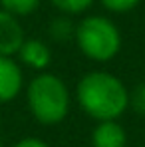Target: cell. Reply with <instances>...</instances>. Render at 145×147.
Instances as JSON below:
<instances>
[{"label":"cell","mask_w":145,"mask_h":147,"mask_svg":"<svg viewBox=\"0 0 145 147\" xmlns=\"http://www.w3.org/2000/svg\"><path fill=\"white\" fill-rule=\"evenodd\" d=\"M42 0H0V6L4 12L20 18V16H30L32 12L38 10Z\"/></svg>","instance_id":"obj_8"},{"label":"cell","mask_w":145,"mask_h":147,"mask_svg":"<svg viewBox=\"0 0 145 147\" xmlns=\"http://www.w3.org/2000/svg\"><path fill=\"white\" fill-rule=\"evenodd\" d=\"M12 147H50V145L40 137H24V139L16 141Z\"/></svg>","instance_id":"obj_13"},{"label":"cell","mask_w":145,"mask_h":147,"mask_svg":"<svg viewBox=\"0 0 145 147\" xmlns=\"http://www.w3.org/2000/svg\"><path fill=\"white\" fill-rule=\"evenodd\" d=\"M76 99L82 111L99 121H117L129 109V90L117 76L103 70L84 74L76 86Z\"/></svg>","instance_id":"obj_1"},{"label":"cell","mask_w":145,"mask_h":147,"mask_svg":"<svg viewBox=\"0 0 145 147\" xmlns=\"http://www.w3.org/2000/svg\"><path fill=\"white\" fill-rule=\"evenodd\" d=\"M0 147H4V141H2V135H0Z\"/></svg>","instance_id":"obj_14"},{"label":"cell","mask_w":145,"mask_h":147,"mask_svg":"<svg viewBox=\"0 0 145 147\" xmlns=\"http://www.w3.org/2000/svg\"><path fill=\"white\" fill-rule=\"evenodd\" d=\"M24 40V28L18 22V18L0 10V56H16Z\"/></svg>","instance_id":"obj_5"},{"label":"cell","mask_w":145,"mask_h":147,"mask_svg":"<svg viewBox=\"0 0 145 147\" xmlns=\"http://www.w3.org/2000/svg\"><path fill=\"white\" fill-rule=\"evenodd\" d=\"M96 0H52V4L64 14H82Z\"/></svg>","instance_id":"obj_10"},{"label":"cell","mask_w":145,"mask_h":147,"mask_svg":"<svg viewBox=\"0 0 145 147\" xmlns=\"http://www.w3.org/2000/svg\"><path fill=\"white\" fill-rule=\"evenodd\" d=\"M129 107L137 115H145V82L137 84L129 92Z\"/></svg>","instance_id":"obj_11"},{"label":"cell","mask_w":145,"mask_h":147,"mask_svg":"<svg viewBox=\"0 0 145 147\" xmlns=\"http://www.w3.org/2000/svg\"><path fill=\"white\" fill-rule=\"evenodd\" d=\"M76 44L92 62H109L121 50V32L105 16H86L76 24Z\"/></svg>","instance_id":"obj_3"},{"label":"cell","mask_w":145,"mask_h":147,"mask_svg":"<svg viewBox=\"0 0 145 147\" xmlns=\"http://www.w3.org/2000/svg\"><path fill=\"white\" fill-rule=\"evenodd\" d=\"M50 36L54 38V40H58V42H66V40H72L74 36H76V24H74L70 18H66V16H60V18H56L48 28Z\"/></svg>","instance_id":"obj_9"},{"label":"cell","mask_w":145,"mask_h":147,"mask_svg":"<svg viewBox=\"0 0 145 147\" xmlns=\"http://www.w3.org/2000/svg\"><path fill=\"white\" fill-rule=\"evenodd\" d=\"M92 147H127V133L119 121H99L92 131Z\"/></svg>","instance_id":"obj_7"},{"label":"cell","mask_w":145,"mask_h":147,"mask_svg":"<svg viewBox=\"0 0 145 147\" xmlns=\"http://www.w3.org/2000/svg\"><path fill=\"white\" fill-rule=\"evenodd\" d=\"M26 103L32 117L42 125H58L70 113L72 96L66 82L52 72L34 76L26 86Z\"/></svg>","instance_id":"obj_2"},{"label":"cell","mask_w":145,"mask_h":147,"mask_svg":"<svg viewBox=\"0 0 145 147\" xmlns=\"http://www.w3.org/2000/svg\"><path fill=\"white\" fill-rule=\"evenodd\" d=\"M18 60L22 66L42 74L52 64V50L40 38H26L20 52H18Z\"/></svg>","instance_id":"obj_6"},{"label":"cell","mask_w":145,"mask_h":147,"mask_svg":"<svg viewBox=\"0 0 145 147\" xmlns=\"http://www.w3.org/2000/svg\"><path fill=\"white\" fill-rule=\"evenodd\" d=\"M24 88L22 68L14 58L0 56V103H8L18 98Z\"/></svg>","instance_id":"obj_4"},{"label":"cell","mask_w":145,"mask_h":147,"mask_svg":"<svg viewBox=\"0 0 145 147\" xmlns=\"http://www.w3.org/2000/svg\"><path fill=\"white\" fill-rule=\"evenodd\" d=\"M109 12H115V14H123V12H129L133 10L141 0H99Z\"/></svg>","instance_id":"obj_12"}]
</instances>
